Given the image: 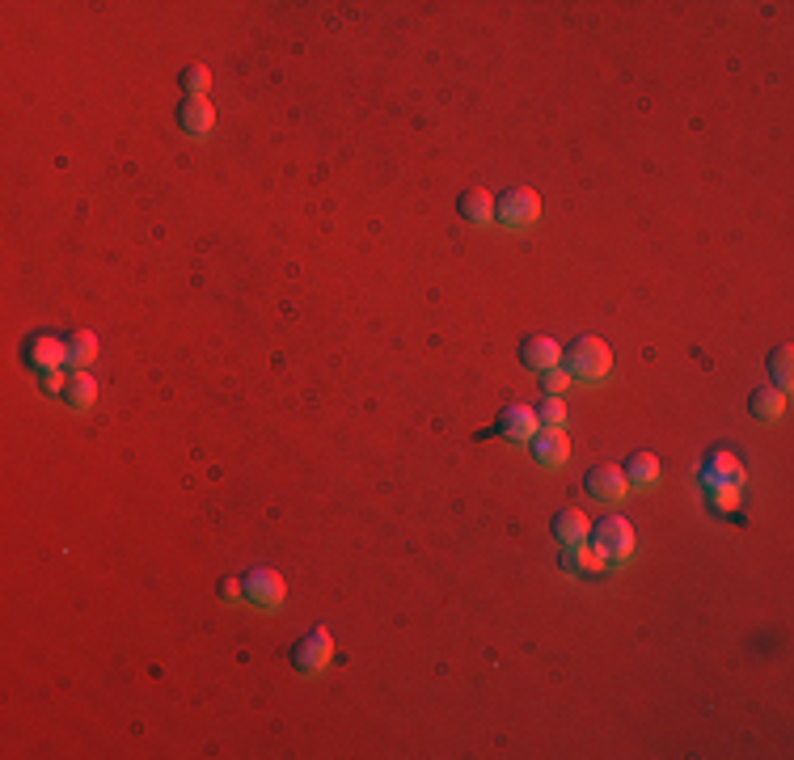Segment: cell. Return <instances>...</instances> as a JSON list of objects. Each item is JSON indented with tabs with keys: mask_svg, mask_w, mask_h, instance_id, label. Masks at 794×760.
Here are the masks:
<instances>
[{
	"mask_svg": "<svg viewBox=\"0 0 794 760\" xmlns=\"http://www.w3.org/2000/svg\"><path fill=\"white\" fill-rule=\"evenodd\" d=\"M562 368L571 372L575 385H600V380H609V372H613V351H609V342H600V338H575L571 347L562 351Z\"/></svg>",
	"mask_w": 794,
	"mask_h": 760,
	"instance_id": "6da1fadb",
	"label": "cell"
},
{
	"mask_svg": "<svg viewBox=\"0 0 794 760\" xmlns=\"http://www.w3.org/2000/svg\"><path fill=\"white\" fill-rule=\"evenodd\" d=\"M495 224L507 233H528L541 224V195L533 186H512L495 199Z\"/></svg>",
	"mask_w": 794,
	"mask_h": 760,
	"instance_id": "7a4b0ae2",
	"label": "cell"
},
{
	"mask_svg": "<svg viewBox=\"0 0 794 760\" xmlns=\"http://www.w3.org/2000/svg\"><path fill=\"white\" fill-rule=\"evenodd\" d=\"M592 545L604 549V558H609L613 570L630 566L634 554H638V532L626 516H604L596 528H592Z\"/></svg>",
	"mask_w": 794,
	"mask_h": 760,
	"instance_id": "3957f363",
	"label": "cell"
},
{
	"mask_svg": "<svg viewBox=\"0 0 794 760\" xmlns=\"http://www.w3.org/2000/svg\"><path fill=\"white\" fill-rule=\"evenodd\" d=\"M68 334H55V330H39L22 342V359L34 376H47L55 368H68Z\"/></svg>",
	"mask_w": 794,
	"mask_h": 760,
	"instance_id": "277c9868",
	"label": "cell"
},
{
	"mask_svg": "<svg viewBox=\"0 0 794 760\" xmlns=\"http://www.w3.org/2000/svg\"><path fill=\"white\" fill-rule=\"evenodd\" d=\"M697 482L702 490H718V486H748V465L735 448H710L706 461L697 465Z\"/></svg>",
	"mask_w": 794,
	"mask_h": 760,
	"instance_id": "5b68a950",
	"label": "cell"
},
{
	"mask_svg": "<svg viewBox=\"0 0 794 760\" xmlns=\"http://www.w3.org/2000/svg\"><path fill=\"white\" fill-rule=\"evenodd\" d=\"M241 583H245V600L262 608V613H275V608H283V600H288V583H283L275 566H250L241 575Z\"/></svg>",
	"mask_w": 794,
	"mask_h": 760,
	"instance_id": "8992f818",
	"label": "cell"
},
{
	"mask_svg": "<svg viewBox=\"0 0 794 760\" xmlns=\"http://www.w3.org/2000/svg\"><path fill=\"white\" fill-rule=\"evenodd\" d=\"M334 663V634L330 630H313L292 646V668L300 676H321Z\"/></svg>",
	"mask_w": 794,
	"mask_h": 760,
	"instance_id": "52a82bcc",
	"label": "cell"
},
{
	"mask_svg": "<svg viewBox=\"0 0 794 760\" xmlns=\"http://www.w3.org/2000/svg\"><path fill=\"white\" fill-rule=\"evenodd\" d=\"M583 486H588V494H592L596 503H604V507H621V503H626V494H630V482H626V473H621V465H596V469H588Z\"/></svg>",
	"mask_w": 794,
	"mask_h": 760,
	"instance_id": "ba28073f",
	"label": "cell"
},
{
	"mask_svg": "<svg viewBox=\"0 0 794 760\" xmlns=\"http://www.w3.org/2000/svg\"><path fill=\"white\" fill-rule=\"evenodd\" d=\"M528 452L541 469H562L571 461V440H566V427H541L533 440H528Z\"/></svg>",
	"mask_w": 794,
	"mask_h": 760,
	"instance_id": "9c48e42d",
	"label": "cell"
},
{
	"mask_svg": "<svg viewBox=\"0 0 794 760\" xmlns=\"http://www.w3.org/2000/svg\"><path fill=\"white\" fill-rule=\"evenodd\" d=\"M558 566L566 570V575H604V570H613L609 558H604V549H596V545H588V541L562 549V554H558Z\"/></svg>",
	"mask_w": 794,
	"mask_h": 760,
	"instance_id": "30bf717a",
	"label": "cell"
},
{
	"mask_svg": "<svg viewBox=\"0 0 794 760\" xmlns=\"http://www.w3.org/2000/svg\"><path fill=\"white\" fill-rule=\"evenodd\" d=\"M499 431H503V440L528 444V440H533V435L541 431V418H537L533 406H507V410L499 414Z\"/></svg>",
	"mask_w": 794,
	"mask_h": 760,
	"instance_id": "8fae6325",
	"label": "cell"
},
{
	"mask_svg": "<svg viewBox=\"0 0 794 760\" xmlns=\"http://www.w3.org/2000/svg\"><path fill=\"white\" fill-rule=\"evenodd\" d=\"M520 359H524V368H533V372H550L562 364V342H554L550 334H533V338H524Z\"/></svg>",
	"mask_w": 794,
	"mask_h": 760,
	"instance_id": "7c38bea8",
	"label": "cell"
},
{
	"mask_svg": "<svg viewBox=\"0 0 794 760\" xmlns=\"http://www.w3.org/2000/svg\"><path fill=\"white\" fill-rule=\"evenodd\" d=\"M550 532H554V541H558L562 549H571V545H583V541H592V520L583 516V511L566 507V511H558V516H554Z\"/></svg>",
	"mask_w": 794,
	"mask_h": 760,
	"instance_id": "4fadbf2b",
	"label": "cell"
},
{
	"mask_svg": "<svg viewBox=\"0 0 794 760\" xmlns=\"http://www.w3.org/2000/svg\"><path fill=\"white\" fill-rule=\"evenodd\" d=\"M178 127L186 131V136H195V140L212 136V127H216V110H212V102H207V98H186V102H182V110H178Z\"/></svg>",
	"mask_w": 794,
	"mask_h": 760,
	"instance_id": "5bb4252c",
	"label": "cell"
},
{
	"mask_svg": "<svg viewBox=\"0 0 794 760\" xmlns=\"http://www.w3.org/2000/svg\"><path fill=\"white\" fill-rule=\"evenodd\" d=\"M786 406L790 402H786V393L778 385H761V389H752V397H748V410H752L756 423H782Z\"/></svg>",
	"mask_w": 794,
	"mask_h": 760,
	"instance_id": "9a60e30c",
	"label": "cell"
},
{
	"mask_svg": "<svg viewBox=\"0 0 794 760\" xmlns=\"http://www.w3.org/2000/svg\"><path fill=\"white\" fill-rule=\"evenodd\" d=\"M60 402H64L68 410H77V414H85V410L98 406V380H93L89 368H77V372L68 376V389H64Z\"/></svg>",
	"mask_w": 794,
	"mask_h": 760,
	"instance_id": "2e32d148",
	"label": "cell"
},
{
	"mask_svg": "<svg viewBox=\"0 0 794 760\" xmlns=\"http://www.w3.org/2000/svg\"><path fill=\"white\" fill-rule=\"evenodd\" d=\"M457 212H461V220H469V224H495V195H490L486 186L465 190L461 203H457Z\"/></svg>",
	"mask_w": 794,
	"mask_h": 760,
	"instance_id": "e0dca14e",
	"label": "cell"
},
{
	"mask_svg": "<svg viewBox=\"0 0 794 760\" xmlns=\"http://www.w3.org/2000/svg\"><path fill=\"white\" fill-rule=\"evenodd\" d=\"M621 473H626L630 490H655V486H659V456H651V452H634V456H630V465L621 469Z\"/></svg>",
	"mask_w": 794,
	"mask_h": 760,
	"instance_id": "ac0fdd59",
	"label": "cell"
},
{
	"mask_svg": "<svg viewBox=\"0 0 794 760\" xmlns=\"http://www.w3.org/2000/svg\"><path fill=\"white\" fill-rule=\"evenodd\" d=\"M706 507H710V516H718V520H735L744 511V486L706 490Z\"/></svg>",
	"mask_w": 794,
	"mask_h": 760,
	"instance_id": "d6986e66",
	"label": "cell"
},
{
	"mask_svg": "<svg viewBox=\"0 0 794 760\" xmlns=\"http://www.w3.org/2000/svg\"><path fill=\"white\" fill-rule=\"evenodd\" d=\"M68 368L77 372V368H89L93 359H98V338H93L89 330H81V334H68Z\"/></svg>",
	"mask_w": 794,
	"mask_h": 760,
	"instance_id": "ffe728a7",
	"label": "cell"
},
{
	"mask_svg": "<svg viewBox=\"0 0 794 760\" xmlns=\"http://www.w3.org/2000/svg\"><path fill=\"white\" fill-rule=\"evenodd\" d=\"M207 85H212V72H207L203 64H191L182 72V89L186 98H207Z\"/></svg>",
	"mask_w": 794,
	"mask_h": 760,
	"instance_id": "44dd1931",
	"label": "cell"
},
{
	"mask_svg": "<svg viewBox=\"0 0 794 760\" xmlns=\"http://www.w3.org/2000/svg\"><path fill=\"white\" fill-rule=\"evenodd\" d=\"M769 380L782 393H790V347H778V351L769 355Z\"/></svg>",
	"mask_w": 794,
	"mask_h": 760,
	"instance_id": "7402d4cb",
	"label": "cell"
},
{
	"mask_svg": "<svg viewBox=\"0 0 794 760\" xmlns=\"http://www.w3.org/2000/svg\"><path fill=\"white\" fill-rule=\"evenodd\" d=\"M537 418H541V427H566V418H571L566 414V397H545Z\"/></svg>",
	"mask_w": 794,
	"mask_h": 760,
	"instance_id": "603a6c76",
	"label": "cell"
},
{
	"mask_svg": "<svg viewBox=\"0 0 794 760\" xmlns=\"http://www.w3.org/2000/svg\"><path fill=\"white\" fill-rule=\"evenodd\" d=\"M541 376H545V380H541L545 397H566V389L575 385V380H571V372H566L562 364H558V368H550V372H541Z\"/></svg>",
	"mask_w": 794,
	"mask_h": 760,
	"instance_id": "cb8c5ba5",
	"label": "cell"
},
{
	"mask_svg": "<svg viewBox=\"0 0 794 760\" xmlns=\"http://www.w3.org/2000/svg\"><path fill=\"white\" fill-rule=\"evenodd\" d=\"M68 376H72V368H55V372L39 376V385H43V393H47V397H64V389H68Z\"/></svg>",
	"mask_w": 794,
	"mask_h": 760,
	"instance_id": "d4e9b609",
	"label": "cell"
},
{
	"mask_svg": "<svg viewBox=\"0 0 794 760\" xmlns=\"http://www.w3.org/2000/svg\"><path fill=\"white\" fill-rule=\"evenodd\" d=\"M220 600H224V604L245 600V583H241V579H224V583H220Z\"/></svg>",
	"mask_w": 794,
	"mask_h": 760,
	"instance_id": "484cf974",
	"label": "cell"
}]
</instances>
